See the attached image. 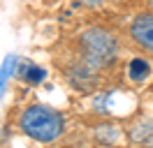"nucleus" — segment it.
Segmentation results:
<instances>
[{"label":"nucleus","instance_id":"1","mask_svg":"<svg viewBox=\"0 0 153 148\" xmlns=\"http://www.w3.org/2000/svg\"><path fill=\"white\" fill-rule=\"evenodd\" d=\"M16 127L23 137H28L35 144L42 146H51L65 134L67 120L63 111L53 109L49 104H28L26 109H21L19 118H16Z\"/></svg>","mask_w":153,"mask_h":148},{"label":"nucleus","instance_id":"2","mask_svg":"<svg viewBox=\"0 0 153 148\" xmlns=\"http://www.w3.org/2000/svg\"><path fill=\"white\" fill-rule=\"evenodd\" d=\"M79 49L84 56V63L91 65L93 70L97 67H107L116 60L118 56V39L111 30H107L102 26L88 28L79 37Z\"/></svg>","mask_w":153,"mask_h":148},{"label":"nucleus","instance_id":"3","mask_svg":"<svg viewBox=\"0 0 153 148\" xmlns=\"http://www.w3.org/2000/svg\"><path fill=\"white\" fill-rule=\"evenodd\" d=\"M128 35H130L134 46H139L144 53L153 56V12L134 16L132 23H130Z\"/></svg>","mask_w":153,"mask_h":148},{"label":"nucleus","instance_id":"4","mask_svg":"<svg viewBox=\"0 0 153 148\" xmlns=\"http://www.w3.org/2000/svg\"><path fill=\"white\" fill-rule=\"evenodd\" d=\"M128 139L137 146H151L153 144V116H142L128 127Z\"/></svg>","mask_w":153,"mask_h":148},{"label":"nucleus","instance_id":"5","mask_svg":"<svg viewBox=\"0 0 153 148\" xmlns=\"http://www.w3.org/2000/svg\"><path fill=\"white\" fill-rule=\"evenodd\" d=\"M93 139L100 146H116L123 141V130L116 125L114 120H105L93 127Z\"/></svg>","mask_w":153,"mask_h":148},{"label":"nucleus","instance_id":"6","mask_svg":"<svg viewBox=\"0 0 153 148\" xmlns=\"http://www.w3.org/2000/svg\"><path fill=\"white\" fill-rule=\"evenodd\" d=\"M151 72H153L151 63H149L146 58H142V56H137V58H132V60L128 63V79L132 83H144L151 76Z\"/></svg>","mask_w":153,"mask_h":148},{"label":"nucleus","instance_id":"7","mask_svg":"<svg viewBox=\"0 0 153 148\" xmlns=\"http://www.w3.org/2000/svg\"><path fill=\"white\" fill-rule=\"evenodd\" d=\"M16 76L23 79L26 83H30V86H37V83H42L47 79V70L39 67V65H30L23 60V63L16 65Z\"/></svg>","mask_w":153,"mask_h":148},{"label":"nucleus","instance_id":"8","mask_svg":"<svg viewBox=\"0 0 153 148\" xmlns=\"http://www.w3.org/2000/svg\"><path fill=\"white\" fill-rule=\"evenodd\" d=\"M14 72H16V56L10 53L2 60V65H0V97H2V92L7 88V79H10Z\"/></svg>","mask_w":153,"mask_h":148},{"label":"nucleus","instance_id":"9","mask_svg":"<svg viewBox=\"0 0 153 148\" xmlns=\"http://www.w3.org/2000/svg\"><path fill=\"white\" fill-rule=\"evenodd\" d=\"M84 2H88V5H97L100 0H84Z\"/></svg>","mask_w":153,"mask_h":148},{"label":"nucleus","instance_id":"10","mask_svg":"<svg viewBox=\"0 0 153 148\" xmlns=\"http://www.w3.org/2000/svg\"><path fill=\"white\" fill-rule=\"evenodd\" d=\"M53 148H74V146H53Z\"/></svg>","mask_w":153,"mask_h":148},{"label":"nucleus","instance_id":"11","mask_svg":"<svg viewBox=\"0 0 153 148\" xmlns=\"http://www.w3.org/2000/svg\"><path fill=\"white\" fill-rule=\"evenodd\" d=\"M149 7H151V9H153V0H149Z\"/></svg>","mask_w":153,"mask_h":148},{"label":"nucleus","instance_id":"12","mask_svg":"<svg viewBox=\"0 0 153 148\" xmlns=\"http://www.w3.org/2000/svg\"><path fill=\"white\" fill-rule=\"evenodd\" d=\"M142 148H153V144H151V146H142Z\"/></svg>","mask_w":153,"mask_h":148}]
</instances>
